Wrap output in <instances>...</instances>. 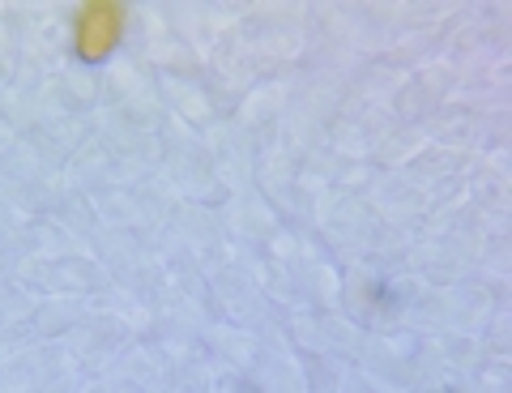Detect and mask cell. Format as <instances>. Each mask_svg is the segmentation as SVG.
Returning <instances> with one entry per match:
<instances>
[{
	"mask_svg": "<svg viewBox=\"0 0 512 393\" xmlns=\"http://www.w3.org/2000/svg\"><path fill=\"white\" fill-rule=\"evenodd\" d=\"M73 52L86 65H99L120 47L124 30H128V9L120 0H82L73 9Z\"/></svg>",
	"mask_w": 512,
	"mask_h": 393,
	"instance_id": "6da1fadb",
	"label": "cell"
}]
</instances>
